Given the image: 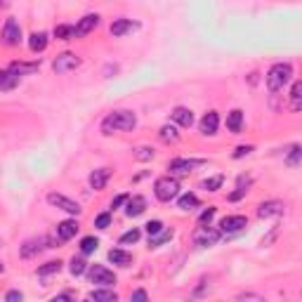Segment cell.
Returning a JSON list of instances; mask_svg holds the SVG:
<instances>
[{
  "label": "cell",
  "instance_id": "6da1fadb",
  "mask_svg": "<svg viewBox=\"0 0 302 302\" xmlns=\"http://www.w3.org/2000/svg\"><path fill=\"white\" fill-rule=\"evenodd\" d=\"M135 125H137V116L133 111H114L102 121V133L111 135L116 130H133Z\"/></svg>",
  "mask_w": 302,
  "mask_h": 302
},
{
  "label": "cell",
  "instance_id": "7a4b0ae2",
  "mask_svg": "<svg viewBox=\"0 0 302 302\" xmlns=\"http://www.w3.org/2000/svg\"><path fill=\"white\" fill-rule=\"evenodd\" d=\"M291 76H293L291 64H274L267 73V87L272 92H279V90H284L291 83Z\"/></svg>",
  "mask_w": 302,
  "mask_h": 302
},
{
  "label": "cell",
  "instance_id": "3957f363",
  "mask_svg": "<svg viewBox=\"0 0 302 302\" xmlns=\"http://www.w3.org/2000/svg\"><path fill=\"white\" fill-rule=\"evenodd\" d=\"M154 194H156L158 201H163V203H168V201H173L177 194H180V182L175 180V177H158L156 184H154Z\"/></svg>",
  "mask_w": 302,
  "mask_h": 302
},
{
  "label": "cell",
  "instance_id": "277c9868",
  "mask_svg": "<svg viewBox=\"0 0 302 302\" xmlns=\"http://www.w3.org/2000/svg\"><path fill=\"white\" fill-rule=\"evenodd\" d=\"M87 276H90V281L97 286H114L116 284V274L111 272V269L102 267V265H92V267L87 269Z\"/></svg>",
  "mask_w": 302,
  "mask_h": 302
},
{
  "label": "cell",
  "instance_id": "5b68a950",
  "mask_svg": "<svg viewBox=\"0 0 302 302\" xmlns=\"http://www.w3.org/2000/svg\"><path fill=\"white\" fill-rule=\"evenodd\" d=\"M47 203L59 210H64L69 215H78L81 213V205L76 203V201H71L69 196H64V194H47Z\"/></svg>",
  "mask_w": 302,
  "mask_h": 302
},
{
  "label": "cell",
  "instance_id": "8992f818",
  "mask_svg": "<svg viewBox=\"0 0 302 302\" xmlns=\"http://www.w3.org/2000/svg\"><path fill=\"white\" fill-rule=\"evenodd\" d=\"M220 238H222V232L208 229V226H198V232L194 234V246H198V248H208V246H215Z\"/></svg>",
  "mask_w": 302,
  "mask_h": 302
},
{
  "label": "cell",
  "instance_id": "52a82bcc",
  "mask_svg": "<svg viewBox=\"0 0 302 302\" xmlns=\"http://www.w3.org/2000/svg\"><path fill=\"white\" fill-rule=\"evenodd\" d=\"M203 158H175V161H170L168 170L175 175H186L189 170L198 168V165H203Z\"/></svg>",
  "mask_w": 302,
  "mask_h": 302
},
{
  "label": "cell",
  "instance_id": "ba28073f",
  "mask_svg": "<svg viewBox=\"0 0 302 302\" xmlns=\"http://www.w3.org/2000/svg\"><path fill=\"white\" fill-rule=\"evenodd\" d=\"M78 64H81V59L76 57V54L64 52L52 62V69H54V73H66V71H73Z\"/></svg>",
  "mask_w": 302,
  "mask_h": 302
},
{
  "label": "cell",
  "instance_id": "9c48e42d",
  "mask_svg": "<svg viewBox=\"0 0 302 302\" xmlns=\"http://www.w3.org/2000/svg\"><path fill=\"white\" fill-rule=\"evenodd\" d=\"M246 224H248V220H246L243 215H229L220 222V232L222 234H236V232H241Z\"/></svg>",
  "mask_w": 302,
  "mask_h": 302
},
{
  "label": "cell",
  "instance_id": "30bf717a",
  "mask_svg": "<svg viewBox=\"0 0 302 302\" xmlns=\"http://www.w3.org/2000/svg\"><path fill=\"white\" fill-rule=\"evenodd\" d=\"M3 41L7 45H19V41H22V29L14 19H7L5 26H3Z\"/></svg>",
  "mask_w": 302,
  "mask_h": 302
},
{
  "label": "cell",
  "instance_id": "8fae6325",
  "mask_svg": "<svg viewBox=\"0 0 302 302\" xmlns=\"http://www.w3.org/2000/svg\"><path fill=\"white\" fill-rule=\"evenodd\" d=\"M140 29V24L133 22V19H116V22L111 24V35H116V38H121V35H128L133 33V31Z\"/></svg>",
  "mask_w": 302,
  "mask_h": 302
},
{
  "label": "cell",
  "instance_id": "7c38bea8",
  "mask_svg": "<svg viewBox=\"0 0 302 302\" xmlns=\"http://www.w3.org/2000/svg\"><path fill=\"white\" fill-rule=\"evenodd\" d=\"M99 17L97 14H85V17L78 22V26H73V38H81V35H87L90 31L97 29Z\"/></svg>",
  "mask_w": 302,
  "mask_h": 302
},
{
  "label": "cell",
  "instance_id": "4fadbf2b",
  "mask_svg": "<svg viewBox=\"0 0 302 302\" xmlns=\"http://www.w3.org/2000/svg\"><path fill=\"white\" fill-rule=\"evenodd\" d=\"M78 234V222L76 220H64L57 224V238L59 241H71Z\"/></svg>",
  "mask_w": 302,
  "mask_h": 302
},
{
  "label": "cell",
  "instance_id": "5bb4252c",
  "mask_svg": "<svg viewBox=\"0 0 302 302\" xmlns=\"http://www.w3.org/2000/svg\"><path fill=\"white\" fill-rule=\"evenodd\" d=\"M217 125H220V116H217V111H208L203 118H201V133L203 135H215L217 133Z\"/></svg>",
  "mask_w": 302,
  "mask_h": 302
},
{
  "label": "cell",
  "instance_id": "9a60e30c",
  "mask_svg": "<svg viewBox=\"0 0 302 302\" xmlns=\"http://www.w3.org/2000/svg\"><path fill=\"white\" fill-rule=\"evenodd\" d=\"M284 213V203L281 201H265V203H260V208H257V217H272V215H281Z\"/></svg>",
  "mask_w": 302,
  "mask_h": 302
},
{
  "label": "cell",
  "instance_id": "2e32d148",
  "mask_svg": "<svg viewBox=\"0 0 302 302\" xmlns=\"http://www.w3.org/2000/svg\"><path fill=\"white\" fill-rule=\"evenodd\" d=\"M125 203H128V208H125V215L128 217H137L146 210V198L144 196H133V198H128Z\"/></svg>",
  "mask_w": 302,
  "mask_h": 302
},
{
  "label": "cell",
  "instance_id": "e0dca14e",
  "mask_svg": "<svg viewBox=\"0 0 302 302\" xmlns=\"http://www.w3.org/2000/svg\"><path fill=\"white\" fill-rule=\"evenodd\" d=\"M19 85V73L12 69H0V90H14Z\"/></svg>",
  "mask_w": 302,
  "mask_h": 302
},
{
  "label": "cell",
  "instance_id": "ac0fdd59",
  "mask_svg": "<svg viewBox=\"0 0 302 302\" xmlns=\"http://www.w3.org/2000/svg\"><path fill=\"white\" fill-rule=\"evenodd\" d=\"M109 177H111V170H109V168H99V170H95V173L90 175V186L99 192V189H104V186H106Z\"/></svg>",
  "mask_w": 302,
  "mask_h": 302
},
{
  "label": "cell",
  "instance_id": "d6986e66",
  "mask_svg": "<svg viewBox=\"0 0 302 302\" xmlns=\"http://www.w3.org/2000/svg\"><path fill=\"white\" fill-rule=\"evenodd\" d=\"M47 238L43 236V238H33V241H26L24 243V248H22V257H33L35 253H41L43 248H47Z\"/></svg>",
  "mask_w": 302,
  "mask_h": 302
},
{
  "label": "cell",
  "instance_id": "ffe728a7",
  "mask_svg": "<svg viewBox=\"0 0 302 302\" xmlns=\"http://www.w3.org/2000/svg\"><path fill=\"white\" fill-rule=\"evenodd\" d=\"M173 121L177 123V125H182V128H189L194 123V114L189 109H184V106H177V109L173 111Z\"/></svg>",
  "mask_w": 302,
  "mask_h": 302
},
{
  "label": "cell",
  "instance_id": "44dd1931",
  "mask_svg": "<svg viewBox=\"0 0 302 302\" xmlns=\"http://www.w3.org/2000/svg\"><path fill=\"white\" fill-rule=\"evenodd\" d=\"M109 262L118 265V267H130V262H133V255L125 253V250H109Z\"/></svg>",
  "mask_w": 302,
  "mask_h": 302
},
{
  "label": "cell",
  "instance_id": "7402d4cb",
  "mask_svg": "<svg viewBox=\"0 0 302 302\" xmlns=\"http://www.w3.org/2000/svg\"><path fill=\"white\" fill-rule=\"evenodd\" d=\"M241 125H243V111L234 109L232 114L226 116V128L232 130L234 135H238V133H241Z\"/></svg>",
  "mask_w": 302,
  "mask_h": 302
},
{
  "label": "cell",
  "instance_id": "603a6c76",
  "mask_svg": "<svg viewBox=\"0 0 302 302\" xmlns=\"http://www.w3.org/2000/svg\"><path fill=\"white\" fill-rule=\"evenodd\" d=\"M29 47L33 50V52H43L47 47V35L45 33H33L29 38Z\"/></svg>",
  "mask_w": 302,
  "mask_h": 302
},
{
  "label": "cell",
  "instance_id": "cb8c5ba5",
  "mask_svg": "<svg viewBox=\"0 0 302 302\" xmlns=\"http://www.w3.org/2000/svg\"><path fill=\"white\" fill-rule=\"evenodd\" d=\"M291 109L293 111H300L302 109V83H293V90H291Z\"/></svg>",
  "mask_w": 302,
  "mask_h": 302
},
{
  "label": "cell",
  "instance_id": "d4e9b609",
  "mask_svg": "<svg viewBox=\"0 0 302 302\" xmlns=\"http://www.w3.org/2000/svg\"><path fill=\"white\" fill-rule=\"evenodd\" d=\"M87 297H90V300H95V302H116L118 300V295L114 291H92Z\"/></svg>",
  "mask_w": 302,
  "mask_h": 302
},
{
  "label": "cell",
  "instance_id": "484cf974",
  "mask_svg": "<svg viewBox=\"0 0 302 302\" xmlns=\"http://www.w3.org/2000/svg\"><path fill=\"white\" fill-rule=\"evenodd\" d=\"M170 238H173V232H170V229H161L158 234L149 236V246H151V248H156V246L165 243V241H170Z\"/></svg>",
  "mask_w": 302,
  "mask_h": 302
},
{
  "label": "cell",
  "instance_id": "4316f807",
  "mask_svg": "<svg viewBox=\"0 0 302 302\" xmlns=\"http://www.w3.org/2000/svg\"><path fill=\"white\" fill-rule=\"evenodd\" d=\"M158 135H161L163 142H177V140H180V133H177V128H175V125H163Z\"/></svg>",
  "mask_w": 302,
  "mask_h": 302
},
{
  "label": "cell",
  "instance_id": "83f0119b",
  "mask_svg": "<svg viewBox=\"0 0 302 302\" xmlns=\"http://www.w3.org/2000/svg\"><path fill=\"white\" fill-rule=\"evenodd\" d=\"M177 205H180L182 210H192L198 205V198L196 194H184V196H180V201H177Z\"/></svg>",
  "mask_w": 302,
  "mask_h": 302
},
{
  "label": "cell",
  "instance_id": "f1b7e54d",
  "mask_svg": "<svg viewBox=\"0 0 302 302\" xmlns=\"http://www.w3.org/2000/svg\"><path fill=\"white\" fill-rule=\"evenodd\" d=\"M14 73H19V76H24V73H31V71H35L38 69V62H31V64H24V62H14V64L10 66Z\"/></svg>",
  "mask_w": 302,
  "mask_h": 302
},
{
  "label": "cell",
  "instance_id": "f546056e",
  "mask_svg": "<svg viewBox=\"0 0 302 302\" xmlns=\"http://www.w3.org/2000/svg\"><path fill=\"white\" fill-rule=\"evenodd\" d=\"M97 246H99V241L95 236H85L81 241V250H83V255H90V253H95L97 250Z\"/></svg>",
  "mask_w": 302,
  "mask_h": 302
},
{
  "label": "cell",
  "instance_id": "4dcf8cb0",
  "mask_svg": "<svg viewBox=\"0 0 302 302\" xmlns=\"http://www.w3.org/2000/svg\"><path fill=\"white\" fill-rule=\"evenodd\" d=\"M248 186H250V177H238V186H236V192L232 194V201H238V198L243 196L246 192H248Z\"/></svg>",
  "mask_w": 302,
  "mask_h": 302
},
{
  "label": "cell",
  "instance_id": "1f68e13d",
  "mask_svg": "<svg viewBox=\"0 0 302 302\" xmlns=\"http://www.w3.org/2000/svg\"><path fill=\"white\" fill-rule=\"evenodd\" d=\"M69 269H71V274H73V276H81V274L87 272V262L83 260V257H73Z\"/></svg>",
  "mask_w": 302,
  "mask_h": 302
},
{
  "label": "cell",
  "instance_id": "d6a6232c",
  "mask_svg": "<svg viewBox=\"0 0 302 302\" xmlns=\"http://www.w3.org/2000/svg\"><path fill=\"white\" fill-rule=\"evenodd\" d=\"M222 182H224V177L222 175H217V177H210V180H203L201 182V186H203L205 192H217L222 186Z\"/></svg>",
  "mask_w": 302,
  "mask_h": 302
},
{
  "label": "cell",
  "instance_id": "836d02e7",
  "mask_svg": "<svg viewBox=\"0 0 302 302\" xmlns=\"http://www.w3.org/2000/svg\"><path fill=\"white\" fill-rule=\"evenodd\" d=\"M59 269H62V262H47V265H43L41 269H38V274L41 276H50V274H59Z\"/></svg>",
  "mask_w": 302,
  "mask_h": 302
},
{
  "label": "cell",
  "instance_id": "e575fe53",
  "mask_svg": "<svg viewBox=\"0 0 302 302\" xmlns=\"http://www.w3.org/2000/svg\"><path fill=\"white\" fill-rule=\"evenodd\" d=\"M54 35H57L59 41H71V38H73V26L62 24V26H57V29H54Z\"/></svg>",
  "mask_w": 302,
  "mask_h": 302
},
{
  "label": "cell",
  "instance_id": "d590c367",
  "mask_svg": "<svg viewBox=\"0 0 302 302\" xmlns=\"http://www.w3.org/2000/svg\"><path fill=\"white\" fill-rule=\"evenodd\" d=\"M300 156H302V151H300V146L295 144L291 149V154H288V158H286V163H288L291 168H297V165H300Z\"/></svg>",
  "mask_w": 302,
  "mask_h": 302
},
{
  "label": "cell",
  "instance_id": "8d00e7d4",
  "mask_svg": "<svg viewBox=\"0 0 302 302\" xmlns=\"http://www.w3.org/2000/svg\"><path fill=\"white\" fill-rule=\"evenodd\" d=\"M140 236H142V234H140V229H130V232H125V234L121 236V243H123V246H128V243H137V241H140Z\"/></svg>",
  "mask_w": 302,
  "mask_h": 302
},
{
  "label": "cell",
  "instance_id": "74e56055",
  "mask_svg": "<svg viewBox=\"0 0 302 302\" xmlns=\"http://www.w3.org/2000/svg\"><path fill=\"white\" fill-rule=\"evenodd\" d=\"M213 217H215V208L210 205L208 210H203V213H201V217H198V224H201V226H208Z\"/></svg>",
  "mask_w": 302,
  "mask_h": 302
},
{
  "label": "cell",
  "instance_id": "f35d334b",
  "mask_svg": "<svg viewBox=\"0 0 302 302\" xmlns=\"http://www.w3.org/2000/svg\"><path fill=\"white\" fill-rule=\"evenodd\" d=\"M135 158H140V161H151V158H154V149H149V146H140V149L135 151Z\"/></svg>",
  "mask_w": 302,
  "mask_h": 302
},
{
  "label": "cell",
  "instance_id": "ab89813d",
  "mask_svg": "<svg viewBox=\"0 0 302 302\" xmlns=\"http://www.w3.org/2000/svg\"><path fill=\"white\" fill-rule=\"evenodd\" d=\"M109 224H111V215H109V213H102V215L95 217V226H97V229H106Z\"/></svg>",
  "mask_w": 302,
  "mask_h": 302
},
{
  "label": "cell",
  "instance_id": "60d3db41",
  "mask_svg": "<svg viewBox=\"0 0 302 302\" xmlns=\"http://www.w3.org/2000/svg\"><path fill=\"white\" fill-rule=\"evenodd\" d=\"M161 229H163V222H161V220H151V222H146V234H149V236L158 234Z\"/></svg>",
  "mask_w": 302,
  "mask_h": 302
},
{
  "label": "cell",
  "instance_id": "b9f144b4",
  "mask_svg": "<svg viewBox=\"0 0 302 302\" xmlns=\"http://www.w3.org/2000/svg\"><path fill=\"white\" fill-rule=\"evenodd\" d=\"M22 293H19V291H10V293H7V295H5V300L7 302H22Z\"/></svg>",
  "mask_w": 302,
  "mask_h": 302
},
{
  "label": "cell",
  "instance_id": "7bdbcfd3",
  "mask_svg": "<svg viewBox=\"0 0 302 302\" xmlns=\"http://www.w3.org/2000/svg\"><path fill=\"white\" fill-rule=\"evenodd\" d=\"M125 201H128V196H125V194H121V196H116L114 201H111V208H121Z\"/></svg>",
  "mask_w": 302,
  "mask_h": 302
},
{
  "label": "cell",
  "instance_id": "ee69618b",
  "mask_svg": "<svg viewBox=\"0 0 302 302\" xmlns=\"http://www.w3.org/2000/svg\"><path fill=\"white\" fill-rule=\"evenodd\" d=\"M253 151V146H238L236 151H234V158H241V156H246V154H250Z\"/></svg>",
  "mask_w": 302,
  "mask_h": 302
},
{
  "label": "cell",
  "instance_id": "f6af8a7d",
  "mask_svg": "<svg viewBox=\"0 0 302 302\" xmlns=\"http://www.w3.org/2000/svg\"><path fill=\"white\" fill-rule=\"evenodd\" d=\"M133 300L135 302H144V300H149V295H146V291H135L133 293Z\"/></svg>",
  "mask_w": 302,
  "mask_h": 302
},
{
  "label": "cell",
  "instance_id": "bcb514c9",
  "mask_svg": "<svg viewBox=\"0 0 302 302\" xmlns=\"http://www.w3.org/2000/svg\"><path fill=\"white\" fill-rule=\"evenodd\" d=\"M238 300H262V297L253 295V293H243V295H238Z\"/></svg>",
  "mask_w": 302,
  "mask_h": 302
},
{
  "label": "cell",
  "instance_id": "7dc6e473",
  "mask_svg": "<svg viewBox=\"0 0 302 302\" xmlns=\"http://www.w3.org/2000/svg\"><path fill=\"white\" fill-rule=\"evenodd\" d=\"M274 236H276V229H272V234H269L267 238H262V246H269L274 241Z\"/></svg>",
  "mask_w": 302,
  "mask_h": 302
},
{
  "label": "cell",
  "instance_id": "c3c4849f",
  "mask_svg": "<svg viewBox=\"0 0 302 302\" xmlns=\"http://www.w3.org/2000/svg\"><path fill=\"white\" fill-rule=\"evenodd\" d=\"M7 5V0H0V7H5Z\"/></svg>",
  "mask_w": 302,
  "mask_h": 302
}]
</instances>
